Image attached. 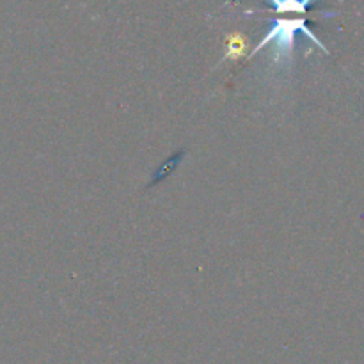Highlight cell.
Listing matches in <instances>:
<instances>
[{"instance_id":"2","label":"cell","mask_w":364,"mask_h":364,"mask_svg":"<svg viewBox=\"0 0 364 364\" xmlns=\"http://www.w3.org/2000/svg\"><path fill=\"white\" fill-rule=\"evenodd\" d=\"M309 6L313 7V4L304 2V0H291V2H288V0H276V2L270 4V7L276 9V13H297V14H306V11H308Z\"/></svg>"},{"instance_id":"1","label":"cell","mask_w":364,"mask_h":364,"mask_svg":"<svg viewBox=\"0 0 364 364\" xmlns=\"http://www.w3.org/2000/svg\"><path fill=\"white\" fill-rule=\"evenodd\" d=\"M297 32L306 34L316 46H318V48L326 50L327 52V48L320 43V39L313 34L311 28H308L304 18H291V20H288V18H279V20H276L274 27L267 32L263 41L259 43L258 46H255L251 55L258 53L263 46L274 45V50H272L274 60H276L277 64H281L283 68L287 66L291 70V68H294V48H295V36H297Z\"/></svg>"}]
</instances>
